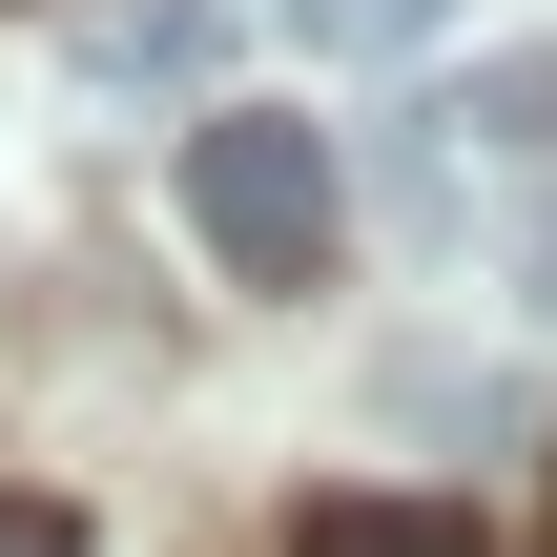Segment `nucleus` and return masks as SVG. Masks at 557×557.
<instances>
[{
  "mask_svg": "<svg viewBox=\"0 0 557 557\" xmlns=\"http://www.w3.org/2000/svg\"><path fill=\"white\" fill-rule=\"evenodd\" d=\"M537 331H557V269H537Z\"/></svg>",
  "mask_w": 557,
  "mask_h": 557,
  "instance_id": "obj_7",
  "label": "nucleus"
},
{
  "mask_svg": "<svg viewBox=\"0 0 557 557\" xmlns=\"http://www.w3.org/2000/svg\"><path fill=\"white\" fill-rule=\"evenodd\" d=\"M207 62V0H145V21H103V83H186Z\"/></svg>",
  "mask_w": 557,
  "mask_h": 557,
  "instance_id": "obj_5",
  "label": "nucleus"
},
{
  "mask_svg": "<svg viewBox=\"0 0 557 557\" xmlns=\"http://www.w3.org/2000/svg\"><path fill=\"white\" fill-rule=\"evenodd\" d=\"M269 21H289L310 62H434V41H455V0H269Z\"/></svg>",
  "mask_w": 557,
  "mask_h": 557,
  "instance_id": "obj_4",
  "label": "nucleus"
},
{
  "mask_svg": "<svg viewBox=\"0 0 557 557\" xmlns=\"http://www.w3.org/2000/svg\"><path fill=\"white\" fill-rule=\"evenodd\" d=\"M0 557H83V517L62 496H0Z\"/></svg>",
  "mask_w": 557,
  "mask_h": 557,
  "instance_id": "obj_6",
  "label": "nucleus"
},
{
  "mask_svg": "<svg viewBox=\"0 0 557 557\" xmlns=\"http://www.w3.org/2000/svg\"><path fill=\"white\" fill-rule=\"evenodd\" d=\"M186 227H207V269H227V289H310V269H331V227H351L331 124H289V103H207V124H186Z\"/></svg>",
  "mask_w": 557,
  "mask_h": 557,
  "instance_id": "obj_1",
  "label": "nucleus"
},
{
  "mask_svg": "<svg viewBox=\"0 0 557 557\" xmlns=\"http://www.w3.org/2000/svg\"><path fill=\"white\" fill-rule=\"evenodd\" d=\"M434 165H455V186H557V41L475 62V83L434 103Z\"/></svg>",
  "mask_w": 557,
  "mask_h": 557,
  "instance_id": "obj_2",
  "label": "nucleus"
},
{
  "mask_svg": "<svg viewBox=\"0 0 557 557\" xmlns=\"http://www.w3.org/2000/svg\"><path fill=\"white\" fill-rule=\"evenodd\" d=\"M289 557H475V517H455V496H310Z\"/></svg>",
  "mask_w": 557,
  "mask_h": 557,
  "instance_id": "obj_3",
  "label": "nucleus"
}]
</instances>
